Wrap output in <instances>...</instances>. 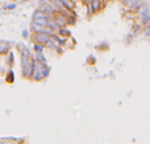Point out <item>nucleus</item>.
Segmentation results:
<instances>
[{"label":"nucleus","instance_id":"3","mask_svg":"<svg viewBox=\"0 0 150 144\" xmlns=\"http://www.w3.org/2000/svg\"><path fill=\"white\" fill-rule=\"evenodd\" d=\"M91 7H92V9L95 11V12L99 11L101 7V0H92V1H91Z\"/></svg>","mask_w":150,"mask_h":144},{"label":"nucleus","instance_id":"6","mask_svg":"<svg viewBox=\"0 0 150 144\" xmlns=\"http://www.w3.org/2000/svg\"><path fill=\"white\" fill-rule=\"evenodd\" d=\"M121 1H124V0H121Z\"/></svg>","mask_w":150,"mask_h":144},{"label":"nucleus","instance_id":"5","mask_svg":"<svg viewBox=\"0 0 150 144\" xmlns=\"http://www.w3.org/2000/svg\"><path fill=\"white\" fill-rule=\"evenodd\" d=\"M124 3H125V7H128V8H133V5L137 3V0H124Z\"/></svg>","mask_w":150,"mask_h":144},{"label":"nucleus","instance_id":"2","mask_svg":"<svg viewBox=\"0 0 150 144\" xmlns=\"http://www.w3.org/2000/svg\"><path fill=\"white\" fill-rule=\"evenodd\" d=\"M55 21L58 23V25L59 26H66V20H65V16H62L61 13H57V16H55Z\"/></svg>","mask_w":150,"mask_h":144},{"label":"nucleus","instance_id":"1","mask_svg":"<svg viewBox=\"0 0 150 144\" xmlns=\"http://www.w3.org/2000/svg\"><path fill=\"white\" fill-rule=\"evenodd\" d=\"M33 23L38 24V25H40V26H42V28H46V26H47V16H45V17L33 19Z\"/></svg>","mask_w":150,"mask_h":144},{"label":"nucleus","instance_id":"4","mask_svg":"<svg viewBox=\"0 0 150 144\" xmlns=\"http://www.w3.org/2000/svg\"><path fill=\"white\" fill-rule=\"evenodd\" d=\"M42 11H44L46 15H49V13L53 12V8H52V5H50L49 3H45V4L42 5Z\"/></svg>","mask_w":150,"mask_h":144}]
</instances>
